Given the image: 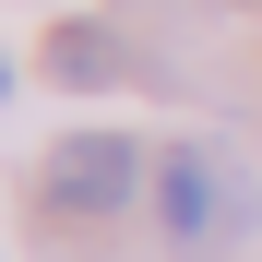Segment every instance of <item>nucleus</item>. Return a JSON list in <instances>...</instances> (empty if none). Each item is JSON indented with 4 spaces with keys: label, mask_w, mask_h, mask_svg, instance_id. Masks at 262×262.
I'll return each instance as SVG.
<instances>
[{
    "label": "nucleus",
    "mask_w": 262,
    "mask_h": 262,
    "mask_svg": "<svg viewBox=\"0 0 262 262\" xmlns=\"http://www.w3.org/2000/svg\"><path fill=\"white\" fill-rule=\"evenodd\" d=\"M48 72H60V83H96V72H119V48H107L96 24H72L60 48H48Z\"/></svg>",
    "instance_id": "obj_3"
},
{
    "label": "nucleus",
    "mask_w": 262,
    "mask_h": 262,
    "mask_svg": "<svg viewBox=\"0 0 262 262\" xmlns=\"http://www.w3.org/2000/svg\"><path fill=\"white\" fill-rule=\"evenodd\" d=\"M0 83H12V60H0Z\"/></svg>",
    "instance_id": "obj_4"
},
{
    "label": "nucleus",
    "mask_w": 262,
    "mask_h": 262,
    "mask_svg": "<svg viewBox=\"0 0 262 262\" xmlns=\"http://www.w3.org/2000/svg\"><path fill=\"white\" fill-rule=\"evenodd\" d=\"M155 214H167V238H179V250H227V238H250L262 191H250V167H238L227 143H167V167H155Z\"/></svg>",
    "instance_id": "obj_1"
},
{
    "label": "nucleus",
    "mask_w": 262,
    "mask_h": 262,
    "mask_svg": "<svg viewBox=\"0 0 262 262\" xmlns=\"http://www.w3.org/2000/svg\"><path fill=\"white\" fill-rule=\"evenodd\" d=\"M131 179H143V155H131L119 131H72V143L48 155V203H60V214H119Z\"/></svg>",
    "instance_id": "obj_2"
}]
</instances>
